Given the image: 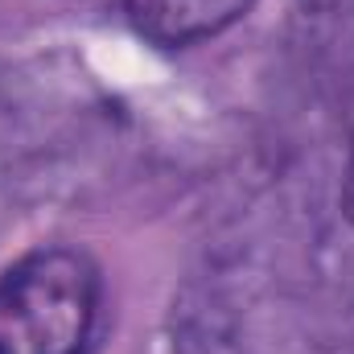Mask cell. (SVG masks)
Masks as SVG:
<instances>
[{"label":"cell","instance_id":"6da1fadb","mask_svg":"<svg viewBox=\"0 0 354 354\" xmlns=\"http://www.w3.org/2000/svg\"><path fill=\"white\" fill-rule=\"evenodd\" d=\"M103 276L79 248H33L0 272V354H87Z\"/></svg>","mask_w":354,"mask_h":354},{"label":"cell","instance_id":"7a4b0ae2","mask_svg":"<svg viewBox=\"0 0 354 354\" xmlns=\"http://www.w3.org/2000/svg\"><path fill=\"white\" fill-rule=\"evenodd\" d=\"M124 8L145 41L161 50H185L231 29L252 8V0H124Z\"/></svg>","mask_w":354,"mask_h":354},{"label":"cell","instance_id":"3957f363","mask_svg":"<svg viewBox=\"0 0 354 354\" xmlns=\"http://www.w3.org/2000/svg\"><path fill=\"white\" fill-rule=\"evenodd\" d=\"M342 210L354 227V149H351V165H346V177H342Z\"/></svg>","mask_w":354,"mask_h":354}]
</instances>
